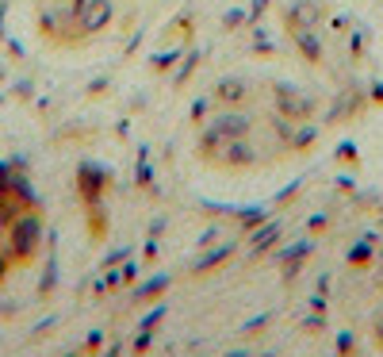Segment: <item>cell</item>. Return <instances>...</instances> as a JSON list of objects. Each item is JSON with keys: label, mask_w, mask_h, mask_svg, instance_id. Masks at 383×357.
I'll list each match as a JSON object with an SVG mask.
<instances>
[{"label": "cell", "mask_w": 383, "mask_h": 357, "mask_svg": "<svg viewBox=\"0 0 383 357\" xmlns=\"http://www.w3.org/2000/svg\"><path fill=\"white\" fill-rule=\"evenodd\" d=\"M43 246V203L16 169L0 166V284L27 269Z\"/></svg>", "instance_id": "obj_3"}, {"label": "cell", "mask_w": 383, "mask_h": 357, "mask_svg": "<svg viewBox=\"0 0 383 357\" xmlns=\"http://www.w3.org/2000/svg\"><path fill=\"white\" fill-rule=\"evenodd\" d=\"M195 158L215 173H265L315 142V108L295 85L234 74L215 81L192 111Z\"/></svg>", "instance_id": "obj_1"}, {"label": "cell", "mask_w": 383, "mask_h": 357, "mask_svg": "<svg viewBox=\"0 0 383 357\" xmlns=\"http://www.w3.org/2000/svg\"><path fill=\"white\" fill-rule=\"evenodd\" d=\"M134 0H35V31L50 50H85L131 16Z\"/></svg>", "instance_id": "obj_2"}]
</instances>
